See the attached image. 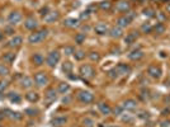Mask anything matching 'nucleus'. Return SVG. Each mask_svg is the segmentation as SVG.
Masks as SVG:
<instances>
[{
    "mask_svg": "<svg viewBox=\"0 0 170 127\" xmlns=\"http://www.w3.org/2000/svg\"><path fill=\"white\" fill-rule=\"evenodd\" d=\"M46 37H47V29H41V31L32 33L31 36L28 37V41H29V43H32V45H36V43L42 42Z\"/></svg>",
    "mask_w": 170,
    "mask_h": 127,
    "instance_id": "nucleus-1",
    "label": "nucleus"
},
{
    "mask_svg": "<svg viewBox=\"0 0 170 127\" xmlns=\"http://www.w3.org/2000/svg\"><path fill=\"white\" fill-rule=\"evenodd\" d=\"M60 61V52L59 51H52L48 53L47 59H46V63L50 67H55L57 65V63Z\"/></svg>",
    "mask_w": 170,
    "mask_h": 127,
    "instance_id": "nucleus-2",
    "label": "nucleus"
},
{
    "mask_svg": "<svg viewBox=\"0 0 170 127\" xmlns=\"http://www.w3.org/2000/svg\"><path fill=\"white\" fill-rule=\"evenodd\" d=\"M80 74L83 75L85 79H92L95 75V71L93 69V66H90V65H83L80 67Z\"/></svg>",
    "mask_w": 170,
    "mask_h": 127,
    "instance_id": "nucleus-3",
    "label": "nucleus"
},
{
    "mask_svg": "<svg viewBox=\"0 0 170 127\" xmlns=\"http://www.w3.org/2000/svg\"><path fill=\"white\" fill-rule=\"evenodd\" d=\"M78 98L80 99V102H83L85 104L92 103V102L94 101V95H93L90 91H80V93L78 94Z\"/></svg>",
    "mask_w": 170,
    "mask_h": 127,
    "instance_id": "nucleus-4",
    "label": "nucleus"
},
{
    "mask_svg": "<svg viewBox=\"0 0 170 127\" xmlns=\"http://www.w3.org/2000/svg\"><path fill=\"white\" fill-rule=\"evenodd\" d=\"M34 82H36V84L37 85L43 86V85H46L48 83V78H47V75H46L45 72H37V74L34 75Z\"/></svg>",
    "mask_w": 170,
    "mask_h": 127,
    "instance_id": "nucleus-5",
    "label": "nucleus"
},
{
    "mask_svg": "<svg viewBox=\"0 0 170 127\" xmlns=\"http://www.w3.org/2000/svg\"><path fill=\"white\" fill-rule=\"evenodd\" d=\"M20 20H22V14L19 12H12L9 14V17H8V22H9L12 26L18 24Z\"/></svg>",
    "mask_w": 170,
    "mask_h": 127,
    "instance_id": "nucleus-6",
    "label": "nucleus"
},
{
    "mask_svg": "<svg viewBox=\"0 0 170 127\" xmlns=\"http://www.w3.org/2000/svg\"><path fill=\"white\" fill-rule=\"evenodd\" d=\"M24 27H26L27 29H29V31H34V29L38 27V23H37V20H36L34 18L29 17V18H27L26 19V22H24Z\"/></svg>",
    "mask_w": 170,
    "mask_h": 127,
    "instance_id": "nucleus-7",
    "label": "nucleus"
},
{
    "mask_svg": "<svg viewBox=\"0 0 170 127\" xmlns=\"http://www.w3.org/2000/svg\"><path fill=\"white\" fill-rule=\"evenodd\" d=\"M147 72H149V74L151 75L152 78H159V76L161 75L160 67H157L156 65H151V66H149V69H147Z\"/></svg>",
    "mask_w": 170,
    "mask_h": 127,
    "instance_id": "nucleus-8",
    "label": "nucleus"
},
{
    "mask_svg": "<svg viewBox=\"0 0 170 127\" xmlns=\"http://www.w3.org/2000/svg\"><path fill=\"white\" fill-rule=\"evenodd\" d=\"M116 9L118 10V12H127V10H130V3L128 1H125V0H122V1H118L116 5Z\"/></svg>",
    "mask_w": 170,
    "mask_h": 127,
    "instance_id": "nucleus-9",
    "label": "nucleus"
},
{
    "mask_svg": "<svg viewBox=\"0 0 170 127\" xmlns=\"http://www.w3.org/2000/svg\"><path fill=\"white\" fill-rule=\"evenodd\" d=\"M59 17H60V14L57 12H50V13H47V14H46L43 18H45V22H47V23H52V22L59 19Z\"/></svg>",
    "mask_w": 170,
    "mask_h": 127,
    "instance_id": "nucleus-10",
    "label": "nucleus"
},
{
    "mask_svg": "<svg viewBox=\"0 0 170 127\" xmlns=\"http://www.w3.org/2000/svg\"><path fill=\"white\" fill-rule=\"evenodd\" d=\"M130 23H131V18L128 17V15H125V17H121V18H118V19H117V26H118L119 28L127 27Z\"/></svg>",
    "mask_w": 170,
    "mask_h": 127,
    "instance_id": "nucleus-11",
    "label": "nucleus"
},
{
    "mask_svg": "<svg viewBox=\"0 0 170 127\" xmlns=\"http://www.w3.org/2000/svg\"><path fill=\"white\" fill-rule=\"evenodd\" d=\"M94 29H95V33L102 36V34H105L107 32H108V26H107L105 23H99L95 26Z\"/></svg>",
    "mask_w": 170,
    "mask_h": 127,
    "instance_id": "nucleus-12",
    "label": "nucleus"
},
{
    "mask_svg": "<svg viewBox=\"0 0 170 127\" xmlns=\"http://www.w3.org/2000/svg\"><path fill=\"white\" fill-rule=\"evenodd\" d=\"M136 107H137V103L133 99H127L126 102H123V108H125V109L133 111V109H136Z\"/></svg>",
    "mask_w": 170,
    "mask_h": 127,
    "instance_id": "nucleus-13",
    "label": "nucleus"
},
{
    "mask_svg": "<svg viewBox=\"0 0 170 127\" xmlns=\"http://www.w3.org/2000/svg\"><path fill=\"white\" fill-rule=\"evenodd\" d=\"M22 43H23V38H22L20 36H14L9 41V46L10 47H19Z\"/></svg>",
    "mask_w": 170,
    "mask_h": 127,
    "instance_id": "nucleus-14",
    "label": "nucleus"
},
{
    "mask_svg": "<svg viewBox=\"0 0 170 127\" xmlns=\"http://www.w3.org/2000/svg\"><path fill=\"white\" fill-rule=\"evenodd\" d=\"M20 85H22V88H24V89H29L33 86V80L28 76H24L20 82Z\"/></svg>",
    "mask_w": 170,
    "mask_h": 127,
    "instance_id": "nucleus-15",
    "label": "nucleus"
},
{
    "mask_svg": "<svg viewBox=\"0 0 170 127\" xmlns=\"http://www.w3.org/2000/svg\"><path fill=\"white\" fill-rule=\"evenodd\" d=\"M32 61H33L34 65H37V66H41V65L45 63V57H43L41 53H34V55L32 56Z\"/></svg>",
    "mask_w": 170,
    "mask_h": 127,
    "instance_id": "nucleus-16",
    "label": "nucleus"
},
{
    "mask_svg": "<svg viewBox=\"0 0 170 127\" xmlns=\"http://www.w3.org/2000/svg\"><path fill=\"white\" fill-rule=\"evenodd\" d=\"M98 108H99V111L102 112V114H104V116L111 114V112H112L111 107H109L108 104H105V103H99V104H98Z\"/></svg>",
    "mask_w": 170,
    "mask_h": 127,
    "instance_id": "nucleus-17",
    "label": "nucleus"
},
{
    "mask_svg": "<svg viewBox=\"0 0 170 127\" xmlns=\"http://www.w3.org/2000/svg\"><path fill=\"white\" fill-rule=\"evenodd\" d=\"M26 99L28 102H31V103H34V102H37L40 99V97H38V94L36 91H29V93L26 94Z\"/></svg>",
    "mask_w": 170,
    "mask_h": 127,
    "instance_id": "nucleus-18",
    "label": "nucleus"
},
{
    "mask_svg": "<svg viewBox=\"0 0 170 127\" xmlns=\"http://www.w3.org/2000/svg\"><path fill=\"white\" fill-rule=\"evenodd\" d=\"M116 70H117L118 74L125 75V74H127V72L130 71V66H127V65H125V64H119V65H117Z\"/></svg>",
    "mask_w": 170,
    "mask_h": 127,
    "instance_id": "nucleus-19",
    "label": "nucleus"
},
{
    "mask_svg": "<svg viewBox=\"0 0 170 127\" xmlns=\"http://www.w3.org/2000/svg\"><path fill=\"white\" fill-rule=\"evenodd\" d=\"M56 93L57 91L55 90V89H48L47 91H46V99H47L48 102H53L55 99H56Z\"/></svg>",
    "mask_w": 170,
    "mask_h": 127,
    "instance_id": "nucleus-20",
    "label": "nucleus"
},
{
    "mask_svg": "<svg viewBox=\"0 0 170 127\" xmlns=\"http://www.w3.org/2000/svg\"><path fill=\"white\" fill-rule=\"evenodd\" d=\"M64 24L66 27H69V28H75V27L79 26V20L74 19V18H69V19H66L64 22Z\"/></svg>",
    "mask_w": 170,
    "mask_h": 127,
    "instance_id": "nucleus-21",
    "label": "nucleus"
},
{
    "mask_svg": "<svg viewBox=\"0 0 170 127\" xmlns=\"http://www.w3.org/2000/svg\"><path fill=\"white\" fill-rule=\"evenodd\" d=\"M5 112L9 113V114H7L8 117H10L12 120H15V121L22 120V117H23V116H22L19 112H13V111H9V109H5Z\"/></svg>",
    "mask_w": 170,
    "mask_h": 127,
    "instance_id": "nucleus-22",
    "label": "nucleus"
},
{
    "mask_svg": "<svg viewBox=\"0 0 170 127\" xmlns=\"http://www.w3.org/2000/svg\"><path fill=\"white\" fill-rule=\"evenodd\" d=\"M111 37L112 38H119L122 37V29L119 27H114V28L111 29Z\"/></svg>",
    "mask_w": 170,
    "mask_h": 127,
    "instance_id": "nucleus-23",
    "label": "nucleus"
},
{
    "mask_svg": "<svg viewBox=\"0 0 170 127\" xmlns=\"http://www.w3.org/2000/svg\"><path fill=\"white\" fill-rule=\"evenodd\" d=\"M128 57H130L131 60H140V59L144 57V52H142V51H133V52H131L130 55H128Z\"/></svg>",
    "mask_w": 170,
    "mask_h": 127,
    "instance_id": "nucleus-24",
    "label": "nucleus"
},
{
    "mask_svg": "<svg viewBox=\"0 0 170 127\" xmlns=\"http://www.w3.org/2000/svg\"><path fill=\"white\" fill-rule=\"evenodd\" d=\"M66 117H56L53 121H52V125L53 126H56V127H59V126H62V125H65V122H66Z\"/></svg>",
    "mask_w": 170,
    "mask_h": 127,
    "instance_id": "nucleus-25",
    "label": "nucleus"
},
{
    "mask_svg": "<svg viewBox=\"0 0 170 127\" xmlns=\"http://www.w3.org/2000/svg\"><path fill=\"white\" fill-rule=\"evenodd\" d=\"M14 60H15V53H13V52H8V53H5L4 55V61L7 64H12V63H14Z\"/></svg>",
    "mask_w": 170,
    "mask_h": 127,
    "instance_id": "nucleus-26",
    "label": "nucleus"
},
{
    "mask_svg": "<svg viewBox=\"0 0 170 127\" xmlns=\"http://www.w3.org/2000/svg\"><path fill=\"white\" fill-rule=\"evenodd\" d=\"M9 101L12 102V103H19L20 102V95H19L18 93H9Z\"/></svg>",
    "mask_w": 170,
    "mask_h": 127,
    "instance_id": "nucleus-27",
    "label": "nucleus"
},
{
    "mask_svg": "<svg viewBox=\"0 0 170 127\" xmlns=\"http://www.w3.org/2000/svg\"><path fill=\"white\" fill-rule=\"evenodd\" d=\"M59 93H61V94H65V93H67L69 90H70V85L69 84H65V83H61V84L59 85Z\"/></svg>",
    "mask_w": 170,
    "mask_h": 127,
    "instance_id": "nucleus-28",
    "label": "nucleus"
},
{
    "mask_svg": "<svg viewBox=\"0 0 170 127\" xmlns=\"http://www.w3.org/2000/svg\"><path fill=\"white\" fill-rule=\"evenodd\" d=\"M135 39H136V34H135V32H132V33H130V34H127V36H126L125 42L127 43V45H131V43L135 42Z\"/></svg>",
    "mask_w": 170,
    "mask_h": 127,
    "instance_id": "nucleus-29",
    "label": "nucleus"
},
{
    "mask_svg": "<svg viewBox=\"0 0 170 127\" xmlns=\"http://www.w3.org/2000/svg\"><path fill=\"white\" fill-rule=\"evenodd\" d=\"M62 70H64L66 74H71V70H72V64L66 61V63L62 64Z\"/></svg>",
    "mask_w": 170,
    "mask_h": 127,
    "instance_id": "nucleus-30",
    "label": "nucleus"
},
{
    "mask_svg": "<svg viewBox=\"0 0 170 127\" xmlns=\"http://www.w3.org/2000/svg\"><path fill=\"white\" fill-rule=\"evenodd\" d=\"M9 74V67L4 64H0V76H5Z\"/></svg>",
    "mask_w": 170,
    "mask_h": 127,
    "instance_id": "nucleus-31",
    "label": "nucleus"
},
{
    "mask_svg": "<svg viewBox=\"0 0 170 127\" xmlns=\"http://www.w3.org/2000/svg\"><path fill=\"white\" fill-rule=\"evenodd\" d=\"M99 8L100 9H103V10H109L112 8V3L108 1V0H107V1H102L99 4Z\"/></svg>",
    "mask_w": 170,
    "mask_h": 127,
    "instance_id": "nucleus-32",
    "label": "nucleus"
},
{
    "mask_svg": "<svg viewBox=\"0 0 170 127\" xmlns=\"http://www.w3.org/2000/svg\"><path fill=\"white\" fill-rule=\"evenodd\" d=\"M85 41V34L84 33H78L75 36V42L78 43V45H81Z\"/></svg>",
    "mask_w": 170,
    "mask_h": 127,
    "instance_id": "nucleus-33",
    "label": "nucleus"
},
{
    "mask_svg": "<svg viewBox=\"0 0 170 127\" xmlns=\"http://www.w3.org/2000/svg\"><path fill=\"white\" fill-rule=\"evenodd\" d=\"M74 55H75L76 60H83V59L85 57V52H84V51H76V52H74Z\"/></svg>",
    "mask_w": 170,
    "mask_h": 127,
    "instance_id": "nucleus-34",
    "label": "nucleus"
},
{
    "mask_svg": "<svg viewBox=\"0 0 170 127\" xmlns=\"http://www.w3.org/2000/svg\"><path fill=\"white\" fill-rule=\"evenodd\" d=\"M64 52H65V55H72V53L75 52V50H74L72 46H66V47L64 48Z\"/></svg>",
    "mask_w": 170,
    "mask_h": 127,
    "instance_id": "nucleus-35",
    "label": "nucleus"
},
{
    "mask_svg": "<svg viewBox=\"0 0 170 127\" xmlns=\"http://www.w3.org/2000/svg\"><path fill=\"white\" fill-rule=\"evenodd\" d=\"M83 125H84V127H93L94 122H93V120H90V118H85L83 121Z\"/></svg>",
    "mask_w": 170,
    "mask_h": 127,
    "instance_id": "nucleus-36",
    "label": "nucleus"
},
{
    "mask_svg": "<svg viewBox=\"0 0 170 127\" xmlns=\"http://www.w3.org/2000/svg\"><path fill=\"white\" fill-rule=\"evenodd\" d=\"M89 57H90V60H92V61H98V60H99V55H98L97 52H92L89 55Z\"/></svg>",
    "mask_w": 170,
    "mask_h": 127,
    "instance_id": "nucleus-37",
    "label": "nucleus"
},
{
    "mask_svg": "<svg viewBox=\"0 0 170 127\" xmlns=\"http://www.w3.org/2000/svg\"><path fill=\"white\" fill-rule=\"evenodd\" d=\"M7 86H8L7 80H1V82H0V91H4L5 89H7Z\"/></svg>",
    "mask_w": 170,
    "mask_h": 127,
    "instance_id": "nucleus-38",
    "label": "nucleus"
},
{
    "mask_svg": "<svg viewBox=\"0 0 170 127\" xmlns=\"http://www.w3.org/2000/svg\"><path fill=\"white\" fill-rule=\"evenodd\" d=\"M90 15V10H85V12H83L80 14V19H88Z\"/></svg>",
    "mask_w": 170,
    "mask_h": 127,
    "instance_id": "nucleus-39",
    "label": "nucleus"
},
{
    "mask_svg": "<svg viewBox=\"0 0 170 127\" xmlns=\"http://www.w3.org/2000/svg\"><path fill=\"white\" fill-rule=\"evenodd\" d=\"M38 111L37 109H33V108H29V109H26V114L28 116H36V113H37Z\"/></svg>",
    "mask_w": 170,
    "mask_h": 127,
    "instance_id": "nucleus-40",
    "label": "nucleus"
},
{
    "mask_svg": "<svg viewBox=\"0 0 170 127\" xmlns=\"http://www.w3.org/2000/svg\"><path fill=\"white\" fill-rule=\"evenodd\" d=\"M142 31H144V32H150V31H151V26H150L149 23L144 24V26H142Z\"/></svg>",
    "mask_w": 170,
    "mask_h": 127,
    "instance_id": "nucleus-41",
    "label": "nucleus"
},
{
    "mask_svg": "<svg viewBox=\"0 0 170 127\" xmlns=\"http://www.w3.org/2000/svg\"><path fill=\"white\" fill-rule=\"evenodd\" d=\"M144 14L145 15H147V17H154V13H152V10H145V12H144Z\"/></svg>",
    "mask_w": 170,
    "mask_h": 127,
    "instance_id": "nucleus-42",
    "label": "nucleus"
},
{
    "mask_svg": "<svg viewBox=\"0 0 170 127\" xmlns=\"http://www.w3.org/2000/svg\"><path fill=\"white\" fill-rule=\"evenodd\" d=\"M5 32H7V34H13V33H14V31H13L12 28H7V29H5Z\"/></svg>",
    "mask_w": 170,
    "mask_h": 127,
    "instance_id": "nucleus-43",
    "label": "nucleus"
},
{
    "mask_svg": "<svg viewBox=\"0 0 170 127\" xmlns=\"http://www.w3.org/2000/svg\"><path fill=\"white\" fill-rule=\"evenodd\" d=\"M157 31L160 32V33H163V31H164V27H163V24H159V26H157Z\"/></svg>",
    "mask_w": 170,
    "mask_h": 127,
    "instance_id": "nucleus-44",
    "label": "nucleus"
},
{
    "mask_svg": "<svg viewBox=\"0 0 170 127\" xmlns=\"http://www.w3.org/2000/svg\"><path fill=\"white\" fill-rule=\"evenodd\" d=\"M3 37H4V33H3V32L0 31V41H1V39H3Z\"/></svg>",
    "mask_w": 170,
    "mask_h": 127,
    "instance_id": "nucleus-45",
    "label": "nucleus"
},
{
    "mask_svg": "<svg viewBox=\"0 0 170 127\" xmlns=\"http://www.w3.org/2000/svg\"><path fill=\"white\" fill-rule=\"evenodd\" d=\"M3 120H4V116H3V114H1V113H0V122H1V121H3Z\"/></svg>",
    "mask_w": 170,
    "mask_h": 127,
    "instance_id": "nucleus-46",
    "label": "nucleus"
},
{
    "mask_svg": "<svg viewBox=\"0 0 170 127\" xmlns=\"http://www.w3.org/2000/svg\"><path fill=\"white\" fill-rule=\"evenodd\" d=\"M166 10H168V12H169V13H170V4H169V5H168V7H166Z\"/></svg>",
    "mask_w": 170,
    "mask_h": 127,
    "instance_id": "nucleus-47",
    "label": "nucleus"
},
{
    "mask_svg": "<svg viewBox=\"0 0 170 127\" xmlns=\"http://www.w3.org/2000/svg\"><path fill=\"white\" fill-rule=\"evenodd\" d=\"M111 127H118V126H111Z\"/></svg>",
    "mask_w": 170,
    "mask_h": 127,
    "instance_id": "nucleus-48",
    "label": "nucleus"
}]
</instances>
